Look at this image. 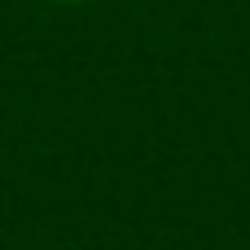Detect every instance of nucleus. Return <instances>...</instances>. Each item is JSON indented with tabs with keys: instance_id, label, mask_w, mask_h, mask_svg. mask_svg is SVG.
Returning <instances> with one entry per match:
<instances>
[{
	"instance_id": "obj_1",
	"label": "nucleus",
	"mask_w": 250,
	"mask_h": 250,
	"mask_svg": "<svg viewBox=\"0 0 250 250\" xmlns=\"http://www.w3.org/2000/svg\"><path fill=\"white\" fill-rule=\"evenodd\" d=\"M48 4H88V0H48Z\"/></svg>"
}]
</instances>
